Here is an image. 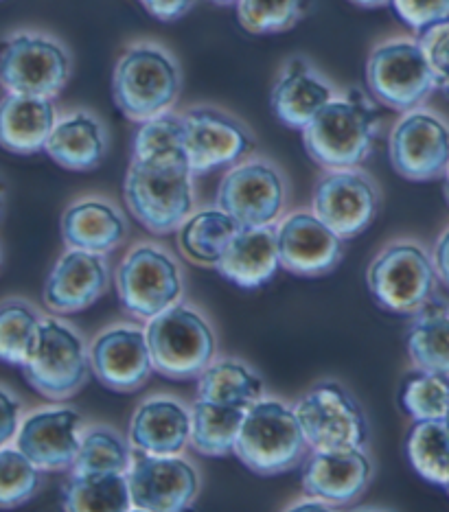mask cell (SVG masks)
I'll return each mask as SVG.
<instances>
[{"instance_id":"obj_1","label":"cell","mask_w":449,"mask_h":512,"mask_svg":"<svg viewBox=\"0 0 449 512\" xmlns=\"http://www.w3.org/2000/svg\"><path fill=\"white\" fill-rule=\"evenodd\" d=\"M379 130V112L360 90L333 97L303 127L307 154L329 171L353 169L368 158Z\"/></svg>"},{"instance_id":"obj_2","label":"cell","mask_w":449,"mask_h":512,"mask_svg":"<svg viewBox=\"0 0 449 512\" xmlns=\"http://www.w3.org/2000/svg\"><path fill=\"white\" fill-rule=\"evenodd\" d=\"M125 200L147 230L156 235L178 230L193 211V173L187 158H132Z\"/></svg>"},{"instance_id":"obj_3","label":"cell","mask_w":449,"mask_h":512,"mask_svg":"<svg viewBox=\"0 0 449 512\" xmlns=\"http://www.w3.org/2000/svg\"><path fill=\"white\" fill-rule=\"evenodd\" d=\"M182 75L171 53L158 44H134L119 57L112 77L114 103L130 121L143 123L176 106Z\"/></svg>"},{"instance_id":"obj_4","label":"cell","mask_w":449,"mask_h":512,"mask_svg":"<svg viewBox=\"0 0 449 512\" xmlns=\"http://www.w3.org/2000/svg\"><path fill=\"white\" fill-rule=\"evenodd\" d=\"M305 447L307 440L292 407L259 399L244 410L233 451L250 471L276 475L298 464Z\"/></svg>"},{"instance_id":"obj_5","label":"cell","mask_w":449,"mask_h":512,"mask_svg":"<svg viewBox=\"0 0 449 512\" xmlns=\"http://www.w3.org/2000/svg\"><path fill=\"white\" fill-rule=\"evenodd\" d=\"M152 366L167 379H193L215 357V333L198 311L171 305L147 324Z\"/></svg>"},{"instance_id":"obj_6","label":"cell","mask_w":449,"mask_h":512,"mask_svg":"<svg viewBox=\"0 0 449 512\" xmlns=\"http://www.w3.org/2000/svg\"><path fill=\"white\" fill-rule=\"evenodd\" d=\"M71 77V55L44 33L20 31L0 42V86L11 95L53 99Z\"/></svg>"},{"instance_id":"obj_7","label":"cell","mask_w":449,"mask_h":512,"mask_svg":"<svg viewBox=\"0 0 449 512\" xmlns=\"http://www.w3.org/2000/svg\"><path fill=\"white\" fill-rule=\"evenodd\" d=\"M88 364L82 337L68 324L46 318L40 320L36 342L20 368L33 390L46 399L62 401L75 397L84 388Z\"/></svg>"},{"instance_id":"obj_8","label":"cell","mask_w":449,"mask_h":512,"mask_svg":"<svg viewBox=\"0 0 449 512\" xmlns=\"http://www.w3.org/2000/svg\"><path fill=\"white\" fill-rule=\"evenodd\" d=\"M434 265L423 248L395 243L368 267V289L386 311L410 316L425 307L434 294Z\"/></svg>"},{"instance_id":"obj_9","label":"cell","mask_w":449,"mask_h":512,"mask_svg":"<svg viewBox=\"0 0 449 512\" xmlns=\"http://www.w3.org/2000/svg\"><path fill=\"white\" fill-rule=\"evenodd\" d=\"M294 414L312 449H358L368 438L364 412L340 383L327 381L309 390L296 403Z\"/></svg>"},{"instance_id":"obj_10","label":"cell","mask_w":449,"mask_h":512,"mask_svg":"<svg viewBox=\"0 0 449 512\" xmlns=\"http://www.w3.org/2000/svg\"><path fill=\"white\" fill-rule=\"evenodd\" d=\"M366 81L384 106L410 112L430 97L434 77L419 42L390 40L368 57Z\"/></svg>"},{"instance_id":"obj_11","label":"cell","mask_w":449,"mask_h":512,"mask_svg":"<svg viewBox=\"0 0 449 512\" xmlns=\"http://www.w3.org/2000/svg\"><path fill=\"white\" fill-rule=\"evenodd\" d=\"M117 294L130 316L152 320L180 300V267L165 250L138 246L117 270Z\"/></svg>"},{"instance_id":"obj_12","label":"cell","mask_w":449,"mask_h":512,"mask_svg":"<svg viewBox=\"0 0 449 512\" xmlns=\"http://www.w3.org/2000/svg\"><path fill=\"white\" fill-rule=\"evenodd\" d=\"M125 480L134 510H187L200 493V475L187 460L178 456H152L138 449L132 451Z\"/></svg>"},{"instance_id":"obj_13","label":"cell","mask_w":449,"mask_h":512,"mask_svg":"<svg viewBox=\"0 0 449 512\" xmlns=\"http://www.w3.org/2000/svg\"><path fill=\"white\" fill-rule=\"evenodd\" d=\"M184 154L193 176L237 165L255 149V138L235 116L211 106L191 108L182 114Z\"/></svg>"},{"instance_id":"obj_14","label":"cell","mask_w":449,"mask_h":512,"mask_svg":"<svg viewBox=\"0 0 449 512\" xmlns=\"http://www.w3.org/2000/svg\"><path fill=\"white\" fill-rule=\"evenodd\" d=\"M390 162L399 176L412 182L445 176L449 167V127L432 112L410 110L390 134Z\"/></svg>"},{"instance_id":"obj_15","label":"cell","mask_w":449,"mask_h":512,"mask_svg":"<svg viewBox=\"0 0 449 512\" xmlns=\"http://www.w3.org/2000/svg\"><path fill=\"white\" fill-rule=\"evenodd\" d=\"M217 206L239 226H268L285 206V180L281 171L266 160H252L228 171Z\"/></svg>"},{"instance_id":"obj_16","label":"cell","mask_w":449,"mask_h":512,"mask_svg":"<svg viewBox=\"0 0 449 512\" xmlns=\"http://www.w3.org/2000/svg\"><path fill=\"white\" fill-rule=\"evenodd\" d=\"M379 211V193L364 173L333 169L322 176L314 191V215L342 239H353L373 224Z\"/></svg>"},{"instance_id":"obj_17","label":"cell","mask_w":449,"mask_h":512,"mask_svg":"<svg viewBox=\"0 0 449 512\" xmlns=\"http://www.w3.org/2000/svg\"><path fill=\"white\" fill-rule=\"evenodd\" d=\"M283 270L298 276L329 274L342 261L344 239L312 213H294L276 228Z\"/></svg>"},{"instance_id":"obj_18","label":"cell","mask_w":449,"mask_h":512,"mask_svg":"<svg viewBox=\"0 0 449 512\" xmlns=\"http://www.w3.org/2000/svg\"><path fill=\"white\" fill-rule=\"evenodd\" d=\"M82 442V416L75 410L57 407L42 410L18 425L16 447L40 471H62L73 467Z\"/></svg>"},{"instance_id":"obj_19","label":"cell","mask_w":449,"mask_h":512,"mask_svg":"<svg viewBox=\"0 0 449 512\" xmlns=\"http://www.w3.org/2000/svg\"><path fill=\"white\" fill-rule=\"evenodd\" d=\"M90 366L103 386L114 392H134L152 375L147 337L134 327L101 333L90 348Z\"/></svg>"},{"instance_id":"obj_20","label":"cell","mask_w":449,"mask_h":512,"mask_svg":"<svg viewBox=\"0 0 449 512\" xmlns=\"http://www.w3.org/2000/svg\"><path fill=\"white\" fill-rule=\"evenodd\" d=\"M371 475V460L362 447L333 451L312 449V456L303 464V488L307 495L344 506L364 493Z\"/></svg>"},{"instance_id":"obj_21","label":"cell","mask_w":449,"mask_h":512,"mask_svg":"<svg viewBox=\"0 0 449 512\" xmlns=\"http://www.w3.org/2000/svg\"><path fill=\"white\" fill-rule=\"evenodd\" d=\"M108 278V263L101 254L71 248L55 263L44 285V302L55 313L84 311L106 292Z\"/></svg>"},{"instance_id":"obj_22","label":"cell","mask_w":449,"mask_h":512,"mask_svg":"<svg viewBox=\"0 0 449 512\" xmlns=\"http://www.w3.org/2000/svg\"><path fill=\"white\" fill-rule=\"evenodd\" d=\"M279 250H276V226H241L228 241L215 270L226 281L244 289H257L272 281L279 270Z\"/></svg>"},{"instance_id":"obj_23","label":"cell","mask_w":449,"mask_h":512,"mask_svg":"<svg viewBox=\"0 0 449 512\" xmlns=\"http://www.w3.org/2000/svg\"><path fill=\"white\" fill-rule=\"evenodd\" d=\"M336 97V90L303 57H292L272 90V110L283 125L292 130L314 119L316 112Z\"/></svg>"},{"instance_id":"obj_24","label":"cell","mask_w":449,"mask_h":512,"mask_svg":"<svg viewBox=\"0 0 449 512\" xmlns=\"http://www.w3.org/2000/svg\"><path fill=\"white\" fill-rule=\"evenodd\" d=\"M191 416L182 403L174 399L145 401L132 416V449L152 456H178L189 442Z\"/></svg>"},{"instance_id":"obj_25","label":"cell","mask_w":449,"mask_h":512,"mask_svg":"<svg viewBox=\"0 0 449 512\" xmlns=\"http://www.w3.org/2000/svg\"><path fill=\"white\" fill-rule=\"evenodd\" d=\"M57 123L53 99L7 95L0 99V147L14 154H36Z\"/></svg>"},{"instance_id":"obj_26","label":"cell","mask_w":449,"mask_h":512,"mask_svg":"<svg viewBox=\"0 0 449 512\" xmlns=\"http://www.w3.org/2000/svg\"><path fill=\"white\" fill-rule=\"evenodd\" d=\"M128 224L112 204L90 197L73 204L62 217V237L66 246L92 254H106L119 248Z\"/></svg>"},{"instance_id":"obj_27","label":"cell","mask_w":449,"mask_h":512,"mask_svg":"<svg viewBox=\"0 0 449 512\" xmlns=\"http://www.w3.org/2000/svg\"><path fill=\"white\" fill-rule=\"evenodd\" d=\"M106 147V130L95 116L90 112H73L55 123L44 151L64 169L90 171L101 165Z\"/></svg>"},{"instance_id":"obj_28","label":"cell","mask_w":449,"mask_h":512,"mask_svg":"<svg viewBox=\"0 0 449 512\" xmlns=\"http://www.w3.org/2000/svg\"><path fill=\"white\" fill-rule=\"evenodd\" d=\"M198 399L246 410L248 405L263 399V381L255 370L237 359H220L202 370Z\"/></svg>"},{"instance_id":"obj_29","label":"cell","mask_w":449,"mask_h":512,"mask_svg":"<svg viewBox=\"0 0 449 512\" xmlns=\"http://www.w3.org/2000/svg\"><path fill=\"white\" fill-rule=\"evenodd\" d=\"M189 440L191 447L202 456H228L235 449L244 410L233 405H220L198 399L191 407Z\"/></svg>"},{"instance_id":"obj_30","label":"cell","mask_w":449,"mask_h":512,"mask_svg":"<svg viewBox=\"0 0 449 512\" xmlns=\"http://www.w3.org/2000/svg\"><path fill=\"white\" fill-rule=\"evenodd\" d=\"M408 333V351L417 368L449 377V309L441 302H425Z\"/></svg>"},{"instance_id":"obj_31","label":"cell","mask_w":449,"mask_h":512,"mask_svg":"<svg viewBox=\"0 0 449 512\" xmlns=\"http://www.w3.org/2000/svg\"><path fill=\"white\" fill-rule=\"evenodd\" d=\"M239 228L237 221L222 208L189 215L180 226V248L195 263L215 265Z\"/></svg>"},{"instance_id":"obj_32","label":"cell","mask_w":449,"mask_h":512,"mask_svg":"<svg viewBox=\"0 0 449 512\" xmlns=\"http://www.w3.org/2000/svg\"><path fill=\"white\" fill-rule=\"evenodd\" d=\"M64 508L71 512L130 510L125 473H73L64 486Z\"/></svg>"},{"instance_id":"obj_33","label":"cell","mask_w":449,"mask_h":512,"mask_svg":"<svg viewBox=\"0 0 449 512\" xmlns=\"http://www.w3.org/2000/svg\"><path fill=\"white\" fill-rule=\"evenodd\" d=\"M408 458L423 480L445 488L449 482V427L443 418L414 421L408 434Z\"/></svg>"},{"instance_id":"obj_34","label":"cell","mask_w":449,"mask_h":512,"mask_svg":"<svg viewBox=\"0 0 449 512\" xmlns=\"http://www.w3.org/2000/svg\"><path fill=\"white\" fill-rule=\"evenodd\" d=\"M40 316L25 300H7L0 305V362L22 366L36 342Z\"/></svg>"},{"instance_id":"obj_35","label":"cell","mask_w":449,"mask_h":512,"mask_svg":"<svg viewBox=\"0 0 449 512\" xmlns=\"http://www.w3.org/2000/svg\"><path fill=\"white\" fill-rule=\"evenodd\" d=\"M399 403L414 421L443 418L449 407V377L432 370H412L401 381Z\"/></svg>"},{"instance_id":"obj_36","label":"cell","mask_w":449,"mask_h":512,"mask_svg":"<svg viewBox=\"0 0 449 512\" xmlns=\"http://www.w3.org/2000/svg\"><path fill=\"white\" fill-rule=\"evenodd\" d=\"M132 451L123 438L106 427L90 429L79 442L73 473H125L130 469Z\"/></svg>"},{"instance_id":"obj_37","label":"cell","mask_w":449,"mask_h":512,"mask_svg":"<svg viewBox=\"0 0 449 512\" xmlns=\"http://www.w3.org/2000/svg\"><path fill=\"white\" fill-rule=\"evenodd\" d=\"M184 154L182 114L163 112L147 119L134 136L132 158H180Z\"/></svg>"},{"instance_id":"obj_38","label":"cell","mask_w":449,"mask_h":512,"mask_svg":"<svg viewBox=\"0 0 449 512\" xmlns=\"http://www.w3.org/2000/svg\"><path fill=\"white\" fill-rule=\"evenodd\" d=\"M307 7L309 0H239L237 16L250 33H279L292 29Z\"/></svg>"},{"instance_id":"obj_39","label":"cell","mask_w":449,"mask_h":512,"mask_svg":"<svg viewBox=\"0 0 449 512\" xmlns=\"http://www.w3.org/2000/svg\"><path fill=\"white\" fill-rule=\"evenodd\" d=\"M40 469L18 447L0 449V508H16L38 493Z\"/></svg>"},{"instance_id":"obj_40","label":"cell","mask_w":449,"mask_h":512,"mask_svg":"<svg viewBox=\"0 0 449 512\" xmlns=\"http://www.w3.org/2000/svg\"><path fill=\"white\" fill-rule=\"evenodd\" d=\"M419 44L430 64L434 88L449 97V18L423 29Z\"/></svg>"},{"instance_id":"obj_41","label":"cell","mask_w":449,"mask_h":512,"mask_svg":"<svg viewBox=\"0 0 449 512\" xmlns=\"http://www.w3.org/2000/svg\"><path fill=\"white\" fill-rule=\"evenodd\" d=\"M395 14L414 31H423L449 18V0H390Z\"/></svg>"},{"instance_id":"obj_42","label":"cell","mask_w":449,"mask_h":512,"mask_svg":"<svg viewBox=\"0 0 449 512\" xmlns=\"http://www.w3.org/2000/svg\"><path fill=\"white\" fill-rule=\"evenodd\" d=\"M20 425V403L16 397L0 388V449L16 436Z\"/></svg>"},{"instance_id":"obj_43","label":"cell","mask_w":449,"mask_h":512,"mask_svg":"<svg viewBox=\"0 0 449 512\" xmlns=\"http://www.w3.org/2000/svg\"><path fill=\"white\" fill-rule=\"evenodd\" d=\"M141 3L154 18L171 22L187 14V11L195 5V0H141Z\"/></svg>"},{"instance_id":"obj_44","label":"cell","mask_w":449,"mask_h":512,"mask_svg":"<svg viewBox=\"0 0 449 512\" xmlns=\"http://www.w3.org/2000/svg\"><path fill=\"white\" fill-rule=\"evenodd\" d=\"M434 272L439 274L445 287H449V230L436 243L434 250Z\"/></svg>"},{"instance_id":"obj_45","label":"cell","mask_w":449,"mask_h":512,"mask_svg":"<svg viewBox=\"0 0 449 512\" xmlns=\"http://www.w3.org/2000/svg\"><path fill=\"white\" fill-rule=\"evenodd\" d=\"M336 508V504L327 502V499H320V497H314L309 499V502H301V504H292L290 510H333Z\"/></svg>"},{"instance_id":"obj_46","label":"cell","mask_w":449,"mask_h":512,"mask_svg":"<svg viewBox=\"0 0 449 512\" xmlns=\"http://www.w3.org/2000/svg\"><path fill=\"white\" fill-rule=\"evenodd\" d=\"M353 3L360 7H384L390 5V0H353Z\"/></svg>"},{"instance_id":"obj_47","label":"cell","mask_w":449,"mask_h":512,"mask_svg":"<svg viewBox=\"0 0 449 512\" xmlns=\"http://www.w3.org/2000/svg\"><path fill=\"white\" fill-rule=\"evenodd\" d=\"M3 204H5V186L0 182V213H3Z\"/></svg>"},{"instance_id":"obj_48","label":"cell","mask_w":449,"mask_h":512,"mask_svg":"<svg viewBox=\"0 0 449 512\" xmlns=\"http://www.w3.org/2000/svg\"><path fill=\"white\" fill-rule=\"evenodd\" d=\"M213 3H217V5H237L239 0H213Z\"/></svg>"},{"instance_id":"obj_49","label":"cell","mask_w":449,"mask_h":512,"mask_svg":"<svg viewBox=\"0 0 449 512\" xmlns=\"http://www.w3.org/2000/svg\"><path fill=\"white\" fill-rule=\"evenodd\" d=\"M447 182H445V193H447V200H449V167H447Z\"/></svg>"},{"instance_id":"obj_50","label":"cell","mask_w":449,"mask_h":512,"mask_svg":"<svg viewBox=\"0 0 449 512\" xmlns=\"http://www.w3.org/2000/svg\"><path fill=\"white\" fill-rule=\"evenodd\" d=\"M443 421H445L447 427H449V407H447V412H445V416H443Z\"/></svg>"},{"instance_id":"obj_51","label":"cell","mask_w":449,"mask_h":512,"mask_svg":"<svg viewBox=\"0 0 449 512\" xmlns=\"http://www.w3.org/2000/svg\"><path fill=\"white\" fill-rule=\"evenodd\" d=\"M445 491H447V493H449V482H447V484H445Z\"/></svg>"}]
</instances>
